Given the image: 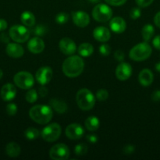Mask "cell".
Returning a JSON list of instances; mask_svg holds the SVG:
<instances>
[{"label": "cell", "mask_w": 160, "mask_h": 160, "mask_svg": "<svg viewBox=\"0 0 160 160\" xmlns=\"http://www.w3.org/2000/svg\"><path fill=\"white\" fill-rule=\"evenodd\" d=\"M26 101L29 103H34L38 99V93L35 89H31L28 91L25 95Z\"/></svg>", "instance_id": "30"}, {"label": "cell", "mask_w": 160, "mask_h": 160, "mask_svg": "<svg viewBox=\"0 0 160 160\" xmlns=\"http://www.w3.org/2000/svg\"><path fill=\"white\" fill-rule=\"evenodd\" d=\"M89 2L91 3H95V4H97V3L100 2V0H89Z\"/></svg>", "instance_id": "48"}, {"label": "cell", "mask_w": 160, "mask_h": 160, "mask_svg": "<svg viewBox=\"0 0 160 160\" xmlns=\"http://www.w3.org/2000/svg\"><path fill=\"white\" fill-rule=\"evenodd\" d=\"M86 140L89 142H90V143L95 144L98 141V137L95 134H89L86 135Z\"/></svg>", "instance_id": "40"}, {"label": "cell", "mask_w": 160, "mask_h": 160, "mask_svg": "<svg viewBox=\"0 0 160 160\" xmlns=\"http://www.w3.org/2000/svg\"><path fill=\"white\" fill-rule=\"evenodd\" d=\"M24 136L28 140H35L39 138V131L35 128H28L25 130Z\"/></svg>", "instance_id": "27"}, {"label": "cell", "mask_w": 160, "mask_h": 160, "mask_svg": "<svg viewBox=\"0 0 160 160\" xmlns=\"http://www.w3.org/2000/svg\"><path fill=\"white\" fill-rule=\"evenodd\" d=\"M50 157L53 160H65L70 156V150L64 144H56L50 150Z\"/></svg>", "instance_id": "9"}, {"label": "cell", "mask_w": 160, "mask_h": 160, "mask_svg": "<svg viewBox=\"0 0 160 160\" xmlns=\"http://www.w3.org/2000/svg\"><path fill=\"white\" fill-rule=\"evenodd\" d=\"M8 23L6 20H3V19H0V31H5L7 28Z\"/></svg>", "instance_id": "45"}, {"label": "cell", "mask_w": 160, "mask_h": 160, "mask_svg": "<svg viewBox=\"0 0 160 160\" xmlns=\"http://www.w3.org/2000/svg\"><path fill=\"white\" fill-rule=\"evenodd\" d=\"M130 16L133 20H136V19L140 18V17L141 16V10L140 8L134 7L130 10Z\"/></svg>", "instance_id": "35"}, {"label": "cell", "mask_w": 160, "mask_h": 160, "mask_svg": "<svg viewBox=\"0 0 160 160\" xmlns=\"http://www.w3.org/2000/svg\"><path fill=\"white\" fill-rule=\"evenodd\" d=\"M93 38L100 42H106L111 38V32L109 29L103 26L97 27L93 32Z\"/></svg>", "instance_id": "17"}, {"label": "cell", "mask_w": 160, "mask_h": 160, "mask_svg": "<svg viewBox=\"0 0 160 160\" xmlns=\"http://www.w3.org/2000/svg\"><path fill=\"white\" fill-rule=\"evenodd\" d=\"M154 33H155V29L152 24H146L143 27L142 31H141V34L144 42H148L153 37Z\"/></svg>", "instance_id": "26"}, {"label": "cell", "mask_w": 160, "mask_h": 160, "mask_svg": "<svg viewBox=\"0 0 160 160\" xmlns=\"http://www.w3.org/2000/svg\"><path fill=\"white\" fill-rule=\"evenodd\" d=\"M152 99L154 102L160 101V90H156L152 94Z\"/></svg>", "instance_id": "44"}, {"label": "cell", "mask_w": 160, "mask_h": 160, "mask_svg": "<svg viewBox=\"0 0 160 160\" xmlns=\"http://www.w3.org/2000/svg\"><path fill=\"white\" fill-rule=\"evenodd\" d=\"M105 2L111 6H120L125 4L126 0H105Z\"/></svg>", "instance_id": "36"}, {"label": "cell", "mask_w": 160, "mask_h": 160, "mask_svg": "<svg viewBox=\"0 0 160 160\" xmlns=\"http://www.w3.org/2000/svg\"><path fill=\"white\" fill-rule=\"evenodd\" d=\"M17 95V89L13 84L7 83L1 89V97L4 101L9 102L13 99Z\"/></svg>", "instance_id": "16"}, {"label": "cell", "mask_w": 160, "mask_h": 160, "mask_svg": "<svg viewBox=\"0 0 160 160\" xmlns=\"http://www.w3.org/2000/svg\"><path fill=\"white\" fill-rule=\"evenodd\" d=\"M108 96H109V94H108V91L105 90V89H100L97 92L96 94V98L99 101H105V100L108 99Z\"/></svg>", "instance_id": "32"}, {"label": "cell", "mask_w": 160, "mask_h": 160, "mask_svg": "<svg viewBox=\"0 0 160 160\" xmlns=\"http://www.w3.org/2000/svg\"><path fill=\"white\" fill-rule=\"evenodd\" d=\"M111 46L106 43L101 45L100 46V48H99V52H100V54L104 56H109V54L111 53Z\"/></svg>", "instance_id": "33"}, {"label": "cell", "mask_w": 160, "mask_h": 160, "mask_svg": "<svg viewBox=\"0 0 160 160\" xmlns=\"http://www.w3.org/2000/svg\"><path fill=\"white\" fill-rule=\"evenodd\" d=\"M88 151V147L86 144L83 143H80L78 144L75 147V153L76 156H84L87 153Z\"/></svg>", "instance_id": "29"}, {"label": "cell", "mask_w": 160, "mask_h": 160, "mask_svg": "<svg viewBox=\"0 0 160 160\" xmlns=\"http://www.w3.org/2000/svg\"><path fill=\"white\" fill-rule=\"evenodd\" d=\"M152 52V49L150 45L147 42H144L133 46L130 51L129 56L133 60L141 62L150 57Z\"/></svg>", "instance_id": "4"}, {"label": "cell", "mask_w": 160, "mask_h": 160, "mask_svg": "<svg viewBox=\"0 0 160 160\" xmlns=\"http://www.w3.org/2000/svg\"><path fill=\"white\" fill-rule=\"evenodd\" d=\"M114 57L117 61L122 62L124 59V58H125V53H124L122 50H117V51H115V52Z\"/></svg>", "instance_id": "38"}, {"label": "cell", "mask_w": 160, "mask_h": 160, "mask_svg": "<svg viewBox=\"0 0 160 160\" xmlns=\"http://www.w3.org/2000/svg\"><path fill=\"white\" fill-rule=\"evenodd\" d=\"M6 153L9 157H17L20 154V145L16 142H9L6 146Z\"/></svg>", "instance_id": "23"}, {"label": "cell", "mask_w": 160, "mask_h": 160, "mask_svg": "<svg viewBox=\"0 0 160 160\" xmlns=\"http://www.w3.org/2000/svg\"><path fill=\"white\" fill-rule=\"evenodd\" d=\"M110 28L113 32L116 34H121L124 32L126 28V23L125 20L120 17H116L111 19L109 23Z\"/></svg>", "instance_id": "18"}, {"label": "cell", "mask_w": 160, "mask_h": 160, "mask_svg": "<svg viewBox=\"0 0 160 160\" xmlns=\"http://www.w3.org/2000/svg\"><path fill=\"white\" fill-rule=\"evenodd\" d=\"M53 109L46 105H37L29 110V117L39 124H46L53 118Z\"/></svg>", "instance_id": "2"}, {"label": "cell", "mask_w": 160, "mask_h": 160, "mask_svg": "<svg viewBox=\"0 0 160 160\" xmlns=\"http://www.w3.org/2000/svg\"><path fill=\"white\" fill-rule=\"evenodd\" d=\"M72 20L76 26L79 28H85L88 26L90 21L89 16L83 11H75L72 13Z\"/></svg>", "instance_id": "14"}, {"label": "cell", "mask_w": 160, "mask_h": 160, "mask_svg": "<svg viewBox=\"0 0 160 160\" xmlns=\"http://www.w3.org/2000/svg\"><path fill=\"white\" fill-rule=\"evenodd\" d=\"M140 84L144 87H148L152 84L154 80V75L148 69H144L141 70L138 76Z\"/></svg>", "instance_id": "20"}, {"label": "cell", "mask_w": 160, "mask_h": 160, "mask_svg": "<svg viewBox=\"0 0 160 160\" xmlns=\"http://www.w3.org/2000/svg\"><path fill=\"white\" fill-rule=\"evenodd\" d=\"M28 48L33 54H39L45 48V43L39 37H35L28 42Z\"/></svg>", "instance_id": "15"}, {"label": "cell", "mask_w": 160, "mask_h": 160, "mask_svg": "<svg viewBox=\"0 0 160 160\" xmlns=\"http://www.w3.org/2000/svg\"><path fill=\"white\" fill-rule=\"evenodd\" d=\"M6 112L9 116H14L17 112V106L15 103H9L6 106Z\"/></svg>", "instance_id": "34"}, {"label": "cell", "mask_w": 160, "mask_h": 160, "mask_svg": "<svg viewBox=\"0 0 160 160\" xmlns=\"http://www.w3.org/2000/svg\"><path fill=\"white\" fill-rule=\"evenodd\" d=\"M32 31L33 34L35 35L36 37H43L47 32V28L45 26V25H42V24H39V25H36L35 28H32L31 30Z\"/></svg>", "instance_id": "28"}, {"label": "cell", "mask_w": 160, "mask_h": 160, "mask_svg": "<svg viewBox=\"0 0 160 160\" xmlns=\"http://www.w3.org/2000/svg\"><path fill=\"white\" fill-rule=\"evenodd\" d=\"M155 70H156L158 73H160V62H157V63L155 64Z\"/></svg>", "instance_id": "47"}, {"label": "cell", "mask_w": 160, "mask_h": 160, "mask_svg": "<svg viewBox=\"0 0 160 160\" xmlns=\"http://www.w3.org/2000/svg\"><path fill=\"white\" fill-rule=\"evenodd\" d=\"M9 39H10V36L6 33H2L0 35V40L4 43H9Z\"/></svg>", "instance_id": "43"}, {"label": "cell", "mask_w": 160, "mask_h": 160, "mask_svg": "<svg viewBox=\"0 0 160 160\" xmlns=\"http://www.w3.org/2000/svg\"><path fill=\"white\" fill-rule=\"evenodd\" d=\"M14 84L18 88L28 90L32 88L35 84V79L32 74L27 71H20L13 77Z\"/></svg>", "instance_id": "7"}, {"label": "cell", "mask_w": 160, "mask_h": 160, "mask_svg": "<svg viewBox=\"0 0 160 160\" xmlns=\"http://www.w3.org/2000/svg\"><path fill=\"white\" fill-rule=\"evenodd\" d=\"M135 151V147L133 145H127L124 147L123 152L125 155H131L133 154V152Z\"/></svg>", "instance_id": "39"}, {"label": "cell", "mask_w": 160, "mask_h": 160, "mask_svg": "<svg viewBox=\"0 0 160 160\" xmlns=\"http://www.w3.org/2000/svg\"><path fill=\"white\" fill-rule=\"evenodd\" d=\"M52 78H53V70L47 66L39 68L35 73L36 81L41 85H45L50 83Z\"/></svg>", "instance_id": "10"}, {"label": "cell", "mask_w": 160, "mask_h": 160, "mask_svg": "<svg viewBox=\"0 0 160 160\" xmlns=\"http://www.w3.org/2000/svg\"><path fill=\"white\" fill-rule=\"evenodd\" d=\"M85 127L89 131H95L100 127V120L95 116H90L85 120Z\"/></svg>", "instance_id": "24"}, {"label": "cell", "mask_w": 160, "mask_h": 160, "mask_svg": "<svg viewBox=\"0 0 160 160\" xmlns=\"http://www.w3.org/2000/svg\"><path fill=\"white\" fill-rule=\"evenodd\" d=\"M84 128L78 123H72L66 128L65 134L71 140H78L84 135Z\"/></svg>", "instance_id": "11"}, {"label": "cell", "mask_w": 160, "mask_h": 160, "mask_svg": "<svg viewBox=\"0 0 160 160\" xmlns=\"http://www.w3.org/2000/svg\"><path fill=\"white\" fill-rule=\"evenodd\" d=\"M68 20L69 16L66 12H60L55 17V20L58 24H64L68 21Z\"/></svg>", "instance_id": "31"}, {"label": "cell", "mask_w": 160, "mask_h": 160, "mask_svg": "<svg viewBox=\"0 0 160 160\" xmlns=\"http://www.w3.org/2000/svg\"><path fill=\"white\" fill-rule=\"evenodd\" d=\"M61 134V125L56 123H50L41 131L42 139L47 142H53L57 140Z\"/></svg>", "instance_id": "6"}, {"label": "cell", "mask_w": 160, "mask_h": 160, "mask_svg": "<svg viewBox=\"0 0 160 160\" xmlns=\"http://www.w3.org/2000/svg\"><path fill=\"white\" fill-rule=\"evenodd\" d=\"M132 67L128 62H121L115 69V76L119 81H126L132 75Z\"/></svg>", "instance_id": "12"}, {"label": "cell", "mask_w": 160, "mask_h": 160, "mask_svg": "<svg viewBox=\"0 0 160 160\" xmlns=\"http://www.w3.org/2000/svg\"><path fill=\"white\" fill-rule=\"evenodd\" d=\"M84 66V61L80 56L72 55L63 62V73L68 78H76L83 73Z\"/></svg>", "instance_id": "1"}, {"label": "cell", "mask_w": 160, "mask_h": 160, "mask_svg": "<svg viewBox=\"0 0 160 160\" xmlns=\"http://www.w3.org/2000/svg\"><path fill=\"white\" fill-rule=\"evenodd\" d=\"M154 0H136V2L138 6L140 7H147V6H150Z\"/></svg>", "instance_id": "37"}, {"label": "cell", "mask_w": 160, "mask_h": 160, "mask_svg": "<svg viewBox=\"0 0 160 160\" xmlns=\"http://www.w3.org/2000/svg\"><path fill=\"white\" fill-rule=\"evenodd\" d=\"M152 44H153V46L155 47L156 49L160 50V35L156 36V37L153 39Z\"/></svg>", "instance_id": "41"}, {"label": "cell", "mask_w": 160, "mask_h": 160, "mask_svg": "<svg viewBox=\"0 0 160 160\" xmlns=\"http://www.w3.org/2000/svg\"><path fill=\"white\" fill-rule=\"evenodd\" d=\"M10 38L17 43L27 42L30 37V31L23 25H14L9 31Z\"/></svg>", "instance_id": "8"}, {"label": "cell", "mask_w": 160, "mask_h": 160, "mask_svg": "<svg viewBox=\"0 0 160 160\" xmlns=\"http://www.w3.org/2000/svg\"><path fill=\"white\" fill-rule=\"evenodd\" d=\"M6 52V54L12 58H20L24 53L23 47L17 43H8Z\"/></svg>", "instance_id": "19"}, {"label": "cell", "mask_w": 160, "mask_h": 160, "mask_svg": "<svg viewBox=\"0 0 160 160\" xmlns=\"http://www.w3.org/2000/svg\"><path fill=\"white\" fill-rule=\"evenodd\" d=\"M39 94L41 97H45L48 94V89L44 85H42L39 89Z\"/></svg>", "instance_id": "42"}, {"label": "cell", "mask_w": 160, "mask_h": 160, "mask_svg": "<svg viewBox=\"0 0 160 160\" xmlns=\"http://www.w3.org/2000/svg\"><path fill=\"white\" fill-rule=\"evenodd\" d=\"M50 106L58 113H64L67 109V106L64 101H61L56 98L50 100Z\"/></svg>", "instance_id": "21"}, {"label": "cell", "mask_w": 160, "mask_h": 160, "mask_svg": "<svg viewBox=\"0 0 160 160\" xmlns=\"http://www.w3.org/2000/svg\"><path fill=\"white\" fill-rule=\"evenodd\" d=\"M3 70H2L1 69H0V79H1V78H3Z\"/></svg>", "instance_id": "49"}, {"label": "cell", "mask_w": 160, "mask_h": 160, "mask_svg": "<svg viewBox=\"0 0 160 160\" xmlns=\"http://www.w3.org/2000/svg\"><path fill=\"white\" fill-rule=\"evenodd\" d=\"M20 21L24 26L31 28L35 24V17L32 12L29 11H24L20 15Z\"/></svg>", "instance_id": "22"}, {"label": "cell", "mask_w": 160, "mask_h": 160, "mask_svg": "<svg viewBox=\"0 0 160 160\" xmlns=\"http://www.w3.org/2000/svg\"><path fill=\"white\" fill-rule=\"evenodd\" d=\"M92 16L95 20L101 23L108 21L112 17V9L108 5L100 3L94 6Z\"/></svg>", "instance_id": "5"}, {"label": "cell", "mask_w": 160, "mask_h": 160, "mask_svg": "<svg viewBox=\"0 0 160 160\" xmlns=\"http://www.w3.org/2000/svg\"><path fill=\"white\" fill-rule=\"evenodd\" d=\"M78 52L80 56L89 57L93 52V46L89 43H83L78 46Z\"/></svg>", "instance_id": "25"}, {"label": "cell", "mask_w": 160, "mask_h": 160, "mask_svg": "<svg viewBox=\"0 0 160 160\" xmlns=\"http://www.w3.org/2000/svg\"><path fill=\"white\" fill-rule=\"evenodd\" d=\"M59 48L61 52L67 56H72L75 54L77 50L75 42L69 38H64L60 41Z\"/></svg>", "instance_id": "13"}, {"label": "cell", "mask_w": 160, "mask_h": 160, "mask_svg": "<svg viewBox=\"0 0 160 160\" xmlns=\"http://www.w3.org/2000/svg\"><path fill=\"white\" fill-rule=\"evenodd\" d=\"M154 23L158 28H160V12H158L155 14L154 17Z\"/></svg>", "instance_id": "46"}, {"label": "cell", "mask_w": 160, "mask_h": 160, "mask_svg": "<svg viewBox=\"0 0 160 160\" xmlns=\"http://www.w3.org/2000/svg\"><path fill=\"white\" fill-rule=\"evenodd\" d=\"M96 98L93 94L86 88L80 89L76 94V102L78 107L84 111L90 110L95 105Z\"/></svg>", "instance_id": "3"}]
</instances>
